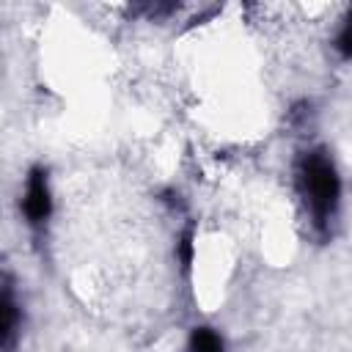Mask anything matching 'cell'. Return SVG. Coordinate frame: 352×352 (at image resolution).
Returning <instances> with one entry per match:
<instances>
[{"instance_id":"1","label":"cell","mask_w":352,"mask_h":352,"mask_svg":"<svg viewBox=\"0 0 352 352\" xmlns=\"http://www.w3.org/2000/svg\"><path fill=\"white\" fill-rule=\"evenodd\" d=\"M300 187H302V195L308 201V209H311L314 220L319 226H324L327 217L336 212L338 192H341L336 168H333V162L327 160L324 151H314V154H308L302 160V165H300Z\"/></svg>"},{"instance_id":"2","label":"cell","mask_w":352,"mask_h":352,"mask_svg":"<svg viewBox=\"0 0 352 352\" xmlns=\"http://www.w3.org/2000/svg\"><path fill=\"white\" fill-rule=\"evenodd\" d=\"M22 212L28 217L30 226H41L50 212H52V198H50V187H47V170L44 168H33L28 176V187H25V198H22Z\"/></svg>"},{"instance_id":"3","label":"cell","mask_w":352,"mask_h":352,"mask_svg":"<svg viewBox=\"0 0 352 352\" xmlns=\"http://www.w3.org/2000/svg\"><path fill=\"white\" fill-rule=\"evenodd\" d=\"M0 314H3L0 336H3V346H8V344H11V338H14V330H16V305H14V297H11V292H8V289L3 292Z\"/></svg>"},{"instance_id":"4","label":"cell","mask_w":352,"mask_h":352,"mask_svg":"<svg viewBox=\"0 0 352 352\" xmlns=\"http://www.w3.org/2000/svg\"><path fill=\"white\" fill-rule=\"evenodd\" d=\"M190 349L192 352H223V341L214 330L209 327H195L190 336Z\"/></svg>"},{"instance_id":"5","label":"cell","mask_w":352,"mask_h":352,"mask_svg":"<svg viewBox=\"0 0 352 352\" xmlns=\"http://www.w3.org/2000/svg\"><path fill=\"white\" fill-rule=\"evenodd\" d=\"M336 47H338V52H341L344 58H352V14H349V19H346L344 30L338 33V41H336Z\"/></svg>"},{"instance_id":"6","label":"cell","mask_w":352,"mask_h":352,"mask_svg":"<svg viewBox=\"0 0 352 352\" xmlns=\"http://www.w3.org/2000/svg\"><path fill=\"white\" fill-rule=\"evenodd\" d=\"M179 258H182V267H184V270L192 264V234H190V231L179 239Z\"/></svg>"}]
</instances>
